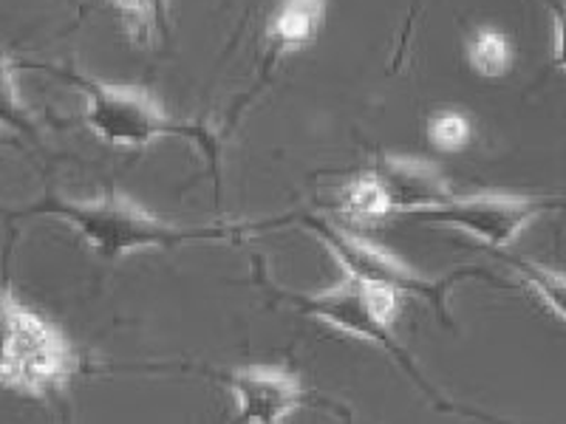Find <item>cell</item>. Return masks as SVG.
<instances>
[{
    "label": "cell",
    "instance_id": "4",
    "mask_svg": "<svg viewBox=\"0 0 566 424\" xmlns=\"http://www.w3.org/2000/svg\"><path fill=\"white\" fill-rule=\"evenodd\" d=\"M71 377V351L57 326L20 306L0 351V385L27 396H45Z\"/></svg>",
    "mask_w": 566,
    "mask_h": 424
},
{
    "label": "cell",
    "instance_id": "7",
    "mask_svg": "<svg viewBox=\"0 0 566 424\" xmlns=\"http://www.w3.org/2000/svg\"><path fill=\"white\" fill-rule=\"evenodd\" d=\"M239 418L247 424H277L290 418L303 402L297 377L275 368H241L227 380Z\"/></svg>",
    "mask_w": 566,
    "mask_h": 424
},
{
    "label": "cell",
    "instance_id": "14",
    "mask_svg": "<svg viewBox=\"0 0 566 424\" xmlns=\"http://www.w3.org/2000/svg\"><path fill=\"white\" fill-rule=\"evenodd\" d=\"M428 139H431L439 153H459V150L468 148L470 141L468 116L453 114V110L437 114L428 123Z\"/></svg>",
    "mask_w": 566,
    "mask_h": 424
},
{
    "label": "cell",
    "instance_id": "3",
    "mask_svg": "<svg viewBox=\"0 0 566 424\" xmlns=\"http://www.w3.org/2000/svg\"><path fill=\"white\" fill-rule=\"evenodd\" d=\"M69 83L77 85L85 97V123L103 141L114 148H145L165 136H199L193 125L174 123L156 99L136 88L97 83L71 71H60Z\"/></svg>",
    "mask_w": 566,
    "mask_h": 424
},
{
    "label": "cell",
    "instance_id": "1",
    "mask_svg": "<svg viewBox=\"0 0 566 424\" xmlns=\"http://www.w3.org/2000/svg\"><path fill=\"white\" fill-rule=\"evenodd\" d=\"M54 215L83 235L99 257H123L139 250H170L190 241H219L224 230L216 226H176L159 221L119 195L97 201H65L52 195L29 210V215Z\"/></svg>",
    "mask_w": 566,
    "mask_h": 424
},
{
    "label": "cell",
    "instance_id": "16",
    "mask_svg": "<svg viewBox=\"0 0 566 424\" xmlns=\"http://www.w3.org/2000/svg\"><path fill=\"white\" fill-rule=\"evenodd\" d=\"M114 3L123 9L134 23H150L161 0H114Z\"/></svg>",
    "mask_w": 566,
    "mask_h": 424
},
{
    "label": "cell",
    "instance_id": "5",
    "mask_svg": "<svg viewBox=\"0 0 566 424\" xmlns=\"http://www.w3.org/2000/svg\"><path fill=\"white\" fill-rule=\"evenodd\" d=\"M399 295L386 289H371V286H363L357 280L340 283L337 289L321 292V295L312 297H295L297 309L303 315L315 317V320L328 322V326L340 328L343 335L360 337V340L371 342V346L382 348L386 353H391L399 365L411 373L413 380L431 393V388L424 385L419 371L413 368L411 357L406 353V348L399 346L397 337L391 331V320L399 309Z\"/></svg>",
    "mask_w": 566,
    "mask_h": 424
},
{
    "label": "cell",
    "instance_id": "8",
    "mask_svg": "<svg viewBox=\"0 0 566 424\" xmlns=\"http://www.w3.org/2000/svg\"><path fill=\"white\" fill-rule=\"evenodd\" d=\"M371 176L386 190L388 204H391V212L397 219H406L411 212L428 210V206L451 199V187H448L444 176L428 161L391 156V159L377 161Z\"/></svg>",
    "mask_w": 566,
    "mask_h": 424
},
{
    "label": "cell",
    "instance_id": "13",
    "mask_svg": "<svg viewBox=\"0 0 566 424\" xmlns=\"http://www.w3.org/2000/svg\"><path fill=\"white\" fill-rule=\"evenodd\" d=\"M0 128L18 130V134H34V123L29 119V110L18 94L12 65L0 54Z\"/></svg>",
    "mask_w": 566,
    "mask_h": 424
},
{
    "label": "cell",
    "instance_id": "11",
    "mask_svg": "<svg viewBox=\"0 0 566 424\" xmlns=\"http://www.w3.org/2000/svg\"><path fill=\"white\" fill-rule=\"evenodd\" d=\"M513 269L518 272L530 289L538 295V300L553 311L555 317L566 322V275L547 269V266L535 264V261H524V257H510Z\"/></svg>",
    "mask_w": 566,
    "mask_h": 424
},
{
    "label": "cell",
    "instance_id": "2",
    "mask_svg": "<svg viewBox=\"0 0 566 424\" xmlns=\"http://www.w3.org/2000/svg\"><path fill=\"white\" fill-rule=\"evenodd\" d=\"M303 226L312 235H317L323 241V246L335 255V261L343 266L348 280H357L363 286H371V289L394 292L399 297H422L424 303H431L433 311L439 317H444V320H448V295H451L453 286L462 277H476L473 269L457 272V275L448 277H422L411 266H406L402 261L388 255L386 250H380L371 241L357 239V235H352L343 226L328 224L323 219H312V215L303 219Z\"/></svg>",
    "mask_w": 566,
    "mask_h": 424
},
{
    "label": "cell",
    "instance_id": "12",
    "mask_svg": "<svg viewBox=\"0 0 566 424\" xmlns=\"http://www.w3.org/2000/svg\"><path fill=\"white\" fill-rule=\"evenodd\" d=\"M343 210H346L352 219L360 221H380L394 215L386 190H382L380 181L374 179L371 173L348 184L346 195H343Z\"/></svg>",
    "mask_w": 566,
    "mask_h": 424
},
{
    "label": "cell",
    "instance_id": "9",
    "mask_svg": "<svg viewBox=\"0 0 566 424\" xmlns=\"http://www.w3.org/2000/svg\"><path fill=\"white\" fill-rule=\"evenodd\" d=\"M326 14L323 0H286L270 26V40L277 49H303L315 40Z\"/></svg>",
    "mask_w": 566,
    "mask_h": 424
},
{
    "label": "cell",
    "instance_id": "15",
    "mask_svg": "<svg viewBox=\"0 0 566 424\" xmlns=\"http://www.w3.org/2000/svg\"><path fill=\"white\" fill-rule=\"evenodd\" d=\"M549 14L555 23V54L553 65L555 68L566 71V3L564 0H547Z\"/></svg>",
    "mask_w": 566,
    "mask_h": 424
},
{
    "label": "cell",
    "instance_id": "10",
    "mask_svg": "<svg viewBox=\"0 0 566 424\" xmlns=\"http://www.w3.org/2000/svg\"><path fill=\"white\" fill-rule=\"evenodd\" d=\"M468 63L479 77H504L513 65L510 40L495 29H479L468 43Z\"/></svg>",
    "mask_w": 566,
    "mask_h": 424
},
{
    "label": "cell",
    "instance_id": "17",
    "mask_svg": "<svg viewBox=\"0 0 566 424\" xmlns=\"http://www.w3.org/2000/svg\"><path fill=\"white\" fill-rule=\"evenodd\" d=\"M14 311H18V300L7 292H0V351H3V342L9 337V328H12Z\"/></svg>",
    "mask_w": 566,
    "mask_h": 424
},
{
    "label": "cell",
    "instance_id": "6",
    "mask_svg": "<svg viewBox=\"0 0 566 424\" xmlns=\"http://www.w3.org/2000/svg\"><path fill=\"white\" fill-rule=\"evenodd\" d=\"M549 201L530 199V195L513 193H476L468 199H444L442 204H433L428 210H419L406 215L408 221L431 226H451L473 235L482 244L493 250H504L513 244L530 221H535L547 210Z\"/></svg>",
    "mask_w": 566,
    "mask_h": 424
}]
</instances>
